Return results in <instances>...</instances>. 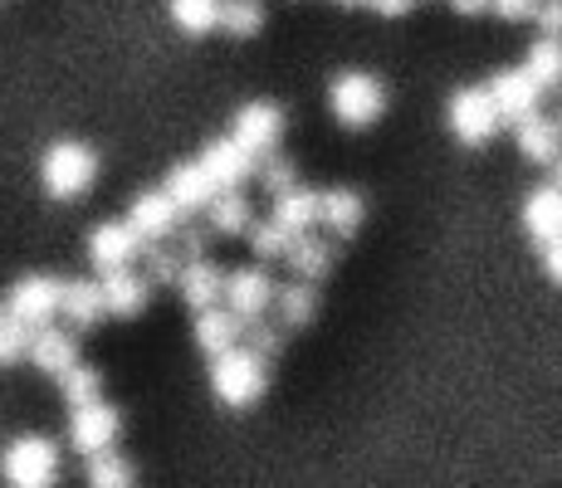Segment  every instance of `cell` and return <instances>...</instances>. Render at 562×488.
Segmentation results:
<instances>
[{
	"label": "cell",
	"mask_w": 562,
	"mask_h": 488,
	"mask_svg": "<svg viewBox=\"0 0 562 488\" xmlns=\"http://www.w3.org/2000/svg\"><path fill=\"white\" fill-rule=\"evenodd\" d=\"M211 390L221 406L231 410H250L259 396L269 390V362L259 352H250L245 342L225 347L211 356Z\"/></svg>",
	"instance_id": "obj_1"
},
{
	"label": "cell",
	"mask_w": 562,
	"mask_h": 488,
	"mask_svg": "<svg viewBox=\"0 0 562 488\" xmlns=\"http://www.w3.org/2000/svg\"><path fill=\"white\" fill-rule=\"evenodd\" d=\"M40 181L54 201H79L83 191L99 181V157L83 143H54L45 157H40Z\"/></svg>",
	"instance_id": "obj_2"
},
{
	"label": "cell",
	"mask_w": 562,
	"mask_h": 488,
	"mask_svg": "<svg viewBox=\"0 0 562 488\" xmlns=\"http://www.w3.org/2000/svg\"><path fill=\"white\" fill-rule=\"evenodd\" d=\"M328 107L342 127H372L386 113V89L372 73H338L328 83Z\"/></svg>",
	"instance_id": "obj_3"
},
{
	"label": "cell",
	"mask_w": 562,
	"mask_h": 488,
	"mask_svg": "<svg viewBox=\"0 0 562 488\" xmlns=\"http://www.w3.org/2000/svg\"><path fill=\"white\" fill-rule=\"evenodd\" d=\"M446 117H450V133H456L464 147H484V143H494V133L504 127V113H499V103H494L490 83L460 89L456 98H450Z\"/></svg>",
	"instance_id": "obj_4"
},
{
	"label": "cell",
	"mask_w": 562,
	"mask_h": 488,
	"mask_svg": "<svg viewBox=\"0 0 562 488\" xmlns=\"http://www.w3.org/2000/svg\"><path fill=\"white\" fill-rule=\"evenodd\" d=\"M0 474H5V484H15V488H45V484H54V474H59V444L45 440V435L10 440L5 454H0Z\"/></svg>",
	"instance_id": "obj_5"
},
{
	"label": "cell",
	"mask_w": 562,
	"mask_h": 488,
	"mask_svg": "<svg viewBox=\"0 0 562 488\" xmlns=\"http://www.w3.org/2000/svg\"><path fill=\"white\" fill-rule=\"evenodd\" d=\"M117 430H123V416H117V406H108L103 396L83 400V406H74L69 416V450H79L83 459L89 454L108 450V444L117 440Z\"/></svg>",
	"instance_id": "obj_6"
},
{
	"label": "cell",
	"mask_w": 562,
	"mask_h": 488,
	"mask_svg": "<svg viewBox=\"0 0 562 488\" xmlns=\"http://www.w3.org/2000/svg\"><path fill=\"white\" fill-rule=\"evenodd\" d=\"M231 137L250 151L255 161L269 157V151H279V143H284V107L279 103H245L231 123Z\"/></svg>",
	"instance_id": "obj_7"
},
{
	"label": "cell",
	"mask_w": 562,
	"mask_h": 488,
	"mask_svg": "<svg viewBox=\"0 0 562 488\" xmlns=\"http://www.w3.org/2000/svg\"><path fill=\"white\" fill-rule=\"evenodd\" d=\"M5 313L20 318L25 328H45V322L59 318V279L49 274H25L20 284H10Z\"/></svg>",
	"instance_id": "obj_8"
},
{
	"label": "cell",
	"mask_w": 562,
	"mask_h": 488,
	"mask_svg": "<svg viewBox=\"0 0 562 488\" xmlns=\"http://www.w3.org/2000/svg\"><path fill=\"white\" fill-rule=\"evenodd\" d=\"M143 245L147 240L127 220H103V225H93V235H89V264L99 269V274H108V269H127V264H137Z\"/></svg>",
	"instance_id": "obj_9"
},
{
	"label": "cell",
	"mask_w": 562,
	"mask_h": 488,
	"mask_svg": "<svg viewBox=\"0 0 562 488\" xmlns=\"http://www.w3.org/2000/svg\"><path fill=\"white\" fill-rule=\"evenodd\" d=\"M221 303H225V308H231L240 322L265 318L269 303H274V279H269L265 269H235V274H225Z\"/></svg>",
	"instance_id": "obj_10"
},
{
	"label": "cell",
	"mask_w": 562,
	"mask_h": 488,
	"mask_svg": "<svg viewBox=\"0 0 562 488\" xmlns=\"http://www.w3.org/2000/svg\"><path fill=\"white\" fill-rule=\"evenodd\" d=\"M201 167H205V177L215 181V191H235V186H245V181L255 177V167L259 161L245 151L235 137H215V143H205L201 151Z\"/></svg>",
	"instance_id": "obj_11"
},
{
	"label": "cell",
	"mask_w": 562,
	"mask_h": 488,
	"mask_svg": "<svg viewBox=\"0 0 562 488\" xmlns=\"http://www.w3.org/2000/svg\"><path fill=\"white\" fill-rule=\"evenodd\" d=\"M490 93H494V103H499L504 123H518L524 113H533V107L543 103V83H538L524 64H518V69H499V73H494Z\"/></svg>",
	"instance_id": "obj_12"
},
{
	"label": "cell",
	"mask_w": 562,
	"mask_h": 488,
	"mask_svg": "<svg viewBox=\"0 0 562 488\" xmlns=\"http://www.w3.org/2000/svg\"><path fill=\"white\" fill-rule=\"evenodd\" d=\"M177 220H181V211L171 205L167 191H143L133 205H127V225H133L143 240H171V235H177Z\"/></svg>",
	"instance_id": "obj_13"
},
{
	"label": "cell",
	"mask_w": 562,
	"mask_h": 488,
	"mask_svg": "<svg viewBox=\"0 0 562 488\" xmlns=\"http://www.w3.org/2000/svg\"><path fill=\"white\" fill-rule=\"evenodd\" d=\"M99 284H103V308L113 313V318H137V313L147 308V293H153L147 274H137L133 264H127V269H108Z\"/></svg>",
	"instance_id": "obj_14"
},
{
	"label": "cell",
	"mask_w": 562,
	"mask_h": 488,
	"mask_svg": "<svg viewBox=\"0 0 562 488\" xmlns=\"http://www.w3.org/2000/svg\"><path fill=\"white\" fill-rule=\"evenodd\" d=\"M524 230H528V240H533L538 249H543L548 240H558L562 235V186L548 181V186L524 195Z\"/></svg>",
	"instance_id": "obj_15"
},
{
	"label": "cell",
	"mask_w": 562,
	"mask_h": 488,
	"mask_svg": "<svg viewBox=\"0 0 562 488\" xmlns=\"http://www.w3.org/2000/svg\"><path fill=\"white\" fill-rule=\"evenodd\" d=\"M514 143H518V157L538 161V167H548V161L562 151V133H558V117H543L533 107V113H524L514 123Z\"/></svg>",
	"instance_id": "obj_16"
},
{
	"label": "cell",
	"mask_w": 562,
	"mask_h": 488,
	"mask_svg": "<svg viewBox=\"0 0 562 488\" xmlns=\"http://www.w3.org/2000/svg\"><path fill=\"white\" fill-rule=\"evenodd\" d=\"M59 318L69 328H93V322L108 318L103 308V284L99 279H74V284H59Z\"/></svg>",
	"instance_id": "obj_17"
},
{
	"label": "cell",
	"mask_w": 562,
	"mask_h": 488,
	"mask_svg": "<svg viewBox=\"0 0 562 488\" xmlns=\"http://www.w3.org/2000/svg\"><path fill=\"white\" fill-rule=\"evenodd\" d=\"M161 191L171 195V205H177L181 215H196V211H205V201L215 195V181L205 177L201 161H181V167H171V171H167Z\"/></svg>",
	"instance_id": "obj_18"
},
{
	"label": "cell",
	"mask_w": 562,
	"mask_h": 488,
	"mask_svg": "<svg viewBox=\"0 0 562 488\" xmlns=\"http://www.w3.org/2000/svg\"><path fill=\"white\" fill-rule=\"evenodd\" d=\"M25 356L45 376H59L69 362H79V342H74V332H64V328H54V322H45V328H30V352Z\"/></svg>",
	"instance_id": "obj_19"
},
{
	"label": "cell",
	"mask_w": 562,
	"mask_h": 488,
	"mask_svg": "<svg viewBox=\"0 0 562 488\" xmlns=\"http://www.w3.org/2000/svg\"><path fill=\"white\" fill-rule=\"evenodd\" d=\"M367 220V205L358 191H318V225L328 235H338V240H348V235H358Z\"/></svg>",
	"instance_id": "obj_20"
},
{
	"label": "cell",
	"mask_w": 562,
	"mask_h": 488,
	"mask_svg": "<svg viewBox=\"0 0 562 488\" xmlns=\"http://www.w3.org/2000/svg\"><path fill=\"white\" fill-rule=\"evenodd\" d=\"M177 288H181V298H187L191 308H211V303H221V293H225V274L205 254L201 259H181Z\"/></svg>",
	"instance_id": "obj_21"
},
{
	"label": "cell",
	"mask_w": 562,
	"mask_h": 488,
	"mask_svg": "<svg viewBox=\"0 0 562 488\" xmlns=\"http://www.w3.org/2000/svg\"><path fill=\"white\" fill-rule=\"evenodd\" d=\"M240 332H245V322L235 318L225 303L196 308V347H201L205 356H215V352H225V347H235V342H240Z\"/></svg>",
	"instance_id": "obj_22"
},
{
	"label": "cell",
	"mask_w": 562,
	"mask_h": 488,
	"mask_svg": "<svg viewBox=\"0 0 562 488\" xmlns=\"http://www.w3.org/2000/svg\"><path fill=\"white\" fill-rule=\"evenodd\" d=\"M269 308L279 313L284 332L289 328H308V322L318 318V284H313V279H294V284L274 288V303H269Z\"/></svg>",
	"instance_id": "obj_23"
},
{
	"label": "cell",
	"mask_w": 562,
	"mask_h": 488,
	"mask_svg": "<svg viewBox=\"0 0 562 488\" xmlns=\"http://www.w3.org/2000/svg\"><path fill=\"white\" fill-rule=\"evenodd\" d=\"M284 264H289V274L294 279H313L318 284L323 274H328V264H333V240H323V235H294L284 249Z\"/></svg>",
	"instance_id": "obj_24"
},
{
	"label": "cell",
	"mask_w": 562,
	"mask_h": 488,
	"mask_svg": "<svg viewBox=\"0 0 562 488\" xmlns=\"http://www.w3.org/2000/svg\"><path fill=\"white\" fill-rule=\"evenodd\" d=\"M205 220H211V235H245L255 220V205H250V195H240V186L215 191L205 201Z\"/></svg>",
	"instance_id": "obj_25"
},
{
	"label": "cell",
	"mask_w": 562,
	"mask_h": 488,
	"mask_svg": "<svg viewBox=\"0 0 562 488\" xmlns=\"http://www.w3.org/2000/svg\"><path fill=\"white\" fill-rule=\"evenodd\" d=\"M274 225H284L289 235H304L318 225V191H308V186H289V191H279L274 195V215H269Z\"/></svg>",
	"instance_id": "obj_26"
},
{
	"label": "cell",
	"mask_w": 562,
	"mask_h": 488,
	"mask_svg": "<svg viewBox=\"0 0 562 488\" xmlns=\"http://www.w3.org/2000/svg\"><path fill=\"white\" fill-rule=\"evenodd\" d=\"M524 69L543 83V93L562 89V35H538L524 54Z\"/></svg>",
	"instance_id": "obj_27"
},
{
	"label": "cell",
	"mask_w": 562,
	"mask_h": 488,
	"mask_svg": "<svg viewBox=\"0 0 562 488\" xmlns=\"http://www.w3.org/2000/svg\"><path fill=\"white\" fill-rule=\"evenodd\" d=\"M215 30H225L235 39H250L265 30V5L259 0H221V25Z\"/></svg>",
	"instance_id": "obj_28"
},
{
	"label": "cell",
	"mask_w": 562,
	"mask_h": 488,
	"mask_svg": "<svg viewBox=\"0 0 562 488\" xmlns=\"http://www.w3.org/2000/svg\"><path fill=\"white\" fill-rule=\"evenodd\" d=\"M59 396L69 400V406H83V400L103 396V376H99V366H89V362H69V366L59 372Z\"/></svg>",
	"instance_id": "obj_29"
},
{
	"label": "cell",
	"mask_w": 562,
	"mask_h": 488,
	"mask_svg": "<svg viewBox=\"0 0 562 488\" xmlns=\"http://www.w3.org/2000/svg\"><path fill=\"white\" fill-rule=\"evenodd\" d=\"M171 20L187 35H211L221 25V0H171Z\"/></svg>",
	"instance_id": "obj_30"
},
{
	"label": "cell",
	"mask_w": 562,
	"mask_h": 488,
	"mask_svg": "<svg viewBox=\"0 0 562 488\" xmlns=\"http://www.w3.org/2000/svg\"><path fill=\"white\" fill-rule=\"evenodd\" d=\"M93 488H127L133 484V464L123 459V454H113V444L99 454H89V474H83Z\"/></svg>",
	"instance_id": "obj_31"
},
{
	"label": "cell",
	"mask_w": 562,
	"mask_h": 488,
	"mask_svg": "<svg viewBox=\"0 0 562 488\" xmlns=\"http://www.w3.org/2000/svg\"><path fill=\"white\" fill-rule=\"evenodd\" d=\"M240 338H245V347H250V352H259L265 362H274V356L284 352V322H269V313H265V318L245 322Z\"/></svg>",
	"instance_id": "obj_32"
},
{
	"label": "cell",
	"mask_w": 562,
	"mask_h": 488,
	"mask_svg": "<svg viewBox=\"0 0 562 488\" xmlns=\"http://www.w3.org/2000/svg\"><path fill=\"white\" fill-rule=\"evenodd\" d=\"M250 245H255V254L259 259H284V249H289V240L294 235L284 230V225H274V220H250Z\"/></svg>",
	"instance_id": "obj_33"
},
{
	"label": "cell",
	"mask_w": 562,
	"mask_h": 488,
	"mask_svg": "<svg viewBox=\"0 0 562 488\" xmlns=\"http://www.w3.org/2000/svg\"><path fill=\"white\" fill-rule=\"evenodd\" d=\"M25 352H30V328L20 318H10V313H0V366L25 362Z\"/></svg>",
	"instance_id": "obj_34"
},
{
	"label": "cell",
	"mask_w": 562,
	"mask_h": 488,
	"mask_svg": "<svg viewBox=\"0 0 562 488\" xmlns=\"http://www.w3.org/2000/svg\"><path fill=\"white\" fill-rule=\"evenodd\" d=\"M265 167H259V186H265L269 195H279V191H289V186H299V171H294V161H284V157H259Z\"/></svg>",
	"instance_id": "obj_35"
},
{
	"label": "cell",
	"mask_w": 562,
	"mask_h": 488,
	"mask_svg": "<svg viewBox=\"0 0 562 488\" xmlns=\"http://www.w3.org/2000/svg\"><path fill=\"white\" fill-rule=\"evenodd\" d=\"M490 10L499 20H509V25H528L538 15V0H490Z\"/></svg>",
	"instance_id": "obj_36"
},
{
	"label": "cell",
	"mask_w": 562,
	"mask_h": 488,
	"mask_svg": "<svg viewBox=\"0 0 562 488\" xmlns=\"http://www.w3.org/2000/svg\"><path fill=\"white\" fill-rule=\"evenodd\" d=\"M533 25L543 30V35H562V0H538Z\"/></svg>",
	"instance_id": "obj_37"
},
{
	"label": "cell",
	"mask_w": 562,
	"mask_h": 488,
	"mask_svg": "<svg viewBox=\"0 0 562 488\" xmlns=\"http://www.w3.org/2000/svg\"><path fill=\"white\" fill-rule=\"evenodd\" d=\"M543 269H548V279H553V284L562 288V235L543 245Z\"/></svg>",
	"instance_id": "obj_38"
},
{
	"label": "cell",
	"mask_w": 562,
	"mask_h": 488,
	"mask_svg": "<svg viewBox=\"0 0 562 488\" xmlns=\"http://www.w3.org/2000/svg\"><path fill=\"white\" fill-rule=\"evenodd\" d=\"M367 5H372V10H376V15H382V20H402V15H406V10H411V5H416V0H367Z\"/></svg>",
	"instance_id": "obj_39"
},
{
	"label": "cell",
	"mask_w": 562,
	"mask_h": 488,
	"mask_svg": "<svg viewBox=\"0 0 562 488\" xmlns=\"http://www.w3.org/2000/svg\"><path fill=\"white\" fill-rule=\"evenodd\" d=\"M205 254V230H187L181 235V259H201Z\"/></svg>",
	"instance_id": "obj_40"
},
{
	"label": "cell",
	"mask_w": 562,
	"mask_h": 488,
	"mask_svg": "<svg viewBox=\"0 0 562 488\" xmlns=\"http://www.w3.org/2000/svg\"><path fill=\"white\" fill-rule=\"evenodd\" d=\"M450 5H456L460 15H484V10H490V0H450Z\"/></svg>",
	"instance_id": "obj_41"
},
{
	"label": "cell",
	"mask_w": 562,
	"mask_h": 488,
	"mask_svg": "<svg viewBox=\"0 0 562 488\" xmlns=\"http://www.w3.org/2000/svg\"><path fill=\"white\" fill-rule=\"evenodd\" d=\"M548 167H553V186H562V151H558L553 161H548Z\"/></svg>",
	"instance_id": "obj_42"
},
{
	"label": "cell",
	"mask_w": 562,
	"mask_h": 488,
	"mask_svg": "<svg viewBox=\"0 0 562 488\" xmlns=\"http://www.w3.org/2000/svg\"><path fill=\"white\" fill-rule=\"evenodd\" d=\"M342 5H367V0H342Z\"/></svg>",
	"instance_id": "obj_43"
},
{
	"label": "cell",
	"mask_w": 562,
	"mask_h": 488,
	"mask_svg": "<svg viewBox=\"0 0 562 488\" xmlns=\"http://www.w3.org/2000/svg\"><path fill=\"white\" fill-rule=\"evenodd\" d=\"M558 133H562V103H558Z\"/></svg>",
	"instance_id": "obj_44"
}]
</instances>
